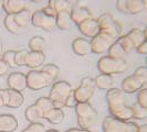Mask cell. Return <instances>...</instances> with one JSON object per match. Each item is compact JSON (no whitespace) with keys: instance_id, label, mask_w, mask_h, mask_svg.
I'll return each instance as SVG.
<instances>
[{"instance_id":"obj_1","label":"cell","mask_w":147,"mask_h":132,"mask_svg":"<svg viewBox=\"0 0 147 132\" xmlns=\"http://www.w3.org/2000/svg\"><path fill=\"white\" fill-rule=\"evenodd\" d=\"M106 103L107 109L111 116L121 120L133 119L132 107L126 103L125 93L121 88L113 87L106 91Z\"/></svg>"},{"instance_id":"obj_2","label":"cell","mask_w":147,"mask_h":132,"mask_svg":"<svg viewBox=\"0 0 147 132\" xmlns=\"http://www.w3.org/2000/svg\"><path fill=\"white\" fill-rule=\"evenodd\" d=\"M72 85L66 81H55L51 85V89L49 93V98L53 101L54 108L63 109L65 107V101L67 97L73 94Z\"/></svg>"},{"instance_id":"obj_3","label":"cell","mask_w":147,"mask_h":132,"mask_svg":"<svg viewBox=\"0 0 147 132\" xmlns=\"http://www.w3.org/2000/svg\"><path fill=\"white\" fill-rule=\"evenodd\" d=\"M76 120H78V127L90 130V128L94 125L97 120V111L90 103H78L74 107Z\"/></svg>"},{"instance_id":"obj_4","label":"cell","mask_w":147,"mask_h":132,"mask_svg":"<svg viewBox=\"0 0 147 132\" xmlns=\"http://www.w3.org/2000/svg\"><path fill=\"white\" fill-rule=\"evenodd\" d=\"M103 132H137L138 125L131 120H121L109 115L102 122Z\"/></svg>"},{"instance_id":"obj_5","label":"cell","mask_w":147,"mask_h":132,"mask_svg":"<svg viewBox=\"0 0 147 132\" xmlns=\"http://www.w3.org/2000/svg\"><path fill=\"white\" fill-rule=\"evenodd\" d=\"M97 69L102 74L107 75H117L124 73L127 69V63L125 59H113L109 55H104L97 61Z\"/></svg>"},{"instance_id":"obj_6","label":"cell","mask_w":147,"mask_h":132,"mask_svg":"<svg viewBox=\"0 0 147 132\" xmlns=\"http://www.w3.org/2000/svg\"><path fill=\"white\" fill-rule=\"evenodd\" d=\"M27 75L28 88L33 91H39L53 84V78L47 72L40 69H31Z\"/></svg>"},{"instance_id":"obj_7","label":"cell","mask_w":147,"mask_h":132,"mask_svg":"<svg viewBox=\"0 0 147 132\" xmlns=\"http://www.w3.org/2000/svg\"><path fill=\"white\" fill-rule=\"evenodd\" d=\"M96 90L95 81L92 77L82 78L79 87L73 90V95L78 103H88L94 96Z\"/></svg>"},{"instance_id":"obj_8","label":"cell","mask_w":147,"mask_h":132,"mask_svg":"<svg viewBox=\"0 0 147 132\" xmlns=\"http://www.w3.org/2000/svg\"><path fill=\"white\" fill-rule=\"evenodd\" d=\"M97 22L100 24L101 31L107 33L113 39L117 40L118 37L122 35V25L110 13L101 15L97 18Z\"/></svg>"},{"instance_id":"obj_9","label":"cell","mask_w":147,"mask_h":132,"mask_svg":"<svg viewBox=\"0 0 147 132\" xmlns=\"http://www.w3.org/2000/svg\"><path fill=\"white\" fill-rule=\"evenodd\" d=\"M34 28L41 29L45 32H50L55 29V17L47 15L43 9L36 10L31 15V22Z\"/></svg>"},{"instance_id":"obj_10","label":"cell","mask_w":147,"mask_h":132,"mask_svg":"<svg viewBox=\"0 0 147 132\" xmlns=\"http://www.w3.org/2000/svg\"><path fill=\"white\" fill-rule=\"evenodd\" d=\"M91 41V50L92 53L94 54H103L105 52L109 51L110 46L114 43L116 40L109 35L107 33H105L103 31H101L97 35L94 37L90 39Z\"/></svg>"},{"instance_id":"obj_11","label":"cell","mask_w":147,"mask_h":132,"mask_svg":"<svg viewBox=\"0 0 147 132\" xmlns=\"http://www.w3.org/2000/svg\"><path fill=\"white\" fill-rule=\"evenodd\" d=\"M116 9L118 12L127 15H140L145 10L142 0H116Z\"/></svg>"},{"instance_id":"obj_12","label":"cell","mask_w":147,"mask_h":132,"mask_svg":"<svg viewBox=\"0 0 147 132\" xmlns=\"http://www.w3.org/2000/svg\"><path fill=\"white\" fill-rule=\"evenodd\" d=\"M78 29L81 32L82 35L86 39H92L101 32V28H100V24L97 22V19H94L93 17L79 23Z\"/></svg>"},{"instance_id":"obj_13","label":"cell","mask_w":147,"mask_h":132,"mask_svg":"<svg viewBox=\"0 0 147 132\" xmlns=\"http://www.w3.org/2000/svg\"><path fill=\"white\" fill-rule=\"evenodd\" d=\"M144 83L142 81L138 76H136L135 74L128 75L122 81L121 84V89L127 94V95H133L135 93H138L142 88H144Z\"/></svg>"},{"instance_id":"obj_14","label":"cell","mask_w":147,"mask_h":132,"mask_svg":"<svg viewBox=\"0 0 147 132\" xmlns=\"http://www.w3.org/2000/svg\"><path fill=\"white\" fill-rule=\"evenodd\" d=\"M7 85L9 89H13L17 91L26 90L28 88L27 85V75L21 72H12L9 74L7 78Z\"/></svg>"},{"instance_id":"obj_15","label":"cell","mask_w":147,"mask_h":132,"mask_svg":"<svg viewBox=\"0 0 147 132\" xmlns=\"http://www.w3.org/2000/svg\"><path fill=\"white\" fill-rule=\"evenodd\" d=\"M24 103V96L21 91L13 89H5V106L11 109L20 108Z\"/></svg>"},{"instance_id":"obj_16","label":"cell","mask_w":147,"mask_h":132,"mask_svg":"<svg viewBox=\"0 0 147 132\" xmlns=\"http://www.w3.org/2000/svg\"><path fill=\"white\" fill-rule=\"evenodd\" d=\"M72 51L74 54L79 56H85V55H88L90 53H92L90 39H86L84 37H75L72 42Z\"/></svg>"},{"instance_id":"obj_17","label":"cell","mask_w":147,"mask_h":132,"mask_svg":"<svg viewBox=\"0 0 147 132\" xmlns=\"http://www.w3.org/2000/svg\"><path fill=\"white\" fill-rule=\"evenodd\" d=\"M45 64V55L43 52L29 51L26 59V67L30 69H40Z\"/></svg>"},{"instance_id":"obj_18","label":"cell","mask_w":147,"mask_h":132,"mask_svg":"<svg viewBox=\"0 0 147 132\" xmlns=\"http://www.w3.org/2000/svg\"><path fill=\"white\" fill-rule=\"evenodd\" d=\"M18 120L10 113L0 115V132H15L18 129Z\"/></svg>"},{"instance_id":"obj_19","label":"cell","mask_w":147,"mask_h":132,"mask_svg":"<svg viewBox=\"0 0 147 132\" xmlns=\"http://www.w3.org/2000/svg\"><path fill=\"white\" fill-rule=\"evenodd\" d=\"M71 17H72L73 23L78 25L82 21H84V20H86L88 18H91L92 17V12H91V10L86 6L75 5L71 9Z\"/></svg>"},{"instance_id":"obj_20","label":"cell","mask_w":147,"mask_h":132,"mask_svg":"<svg viewBox=\"0 0 147 132\" xmlns=\"http://www.w3.org/2000/svg\"><path fill=\"white\" fill-rule=\"evenodd\" d=\"M71 11H61L55 15V27L61 31L70 30L73 25Z\"/></svg>"},{"instance_id":"obj_21","label":"cell","mask_w":147,"mask_h":132,"mask_svg":"<svg viewBox=\"0 0 147 132\" xmlns=\"http://www.w3.org/2000/svg\"><path fill=\"white\" fill-rule=\"evenodd\" d=\"M7 15H17L18 12L26 9L24 0H6L1 8Z\"/></svg>"},{"instance_id":"obj_22","label":"cell","mask_w":147,"mask_h":132,"mask_svg":"<svg viewBox=\"0 0 147 132\" xmlns=\"http://www.w3.org/2000/svg\"><path fill=\"white\" fill-rule=\"evenodd\" d=\"M94 81H95L96 88H98L101 90H106V91L114 87V84H115V81H114L112 75L102 73H100L96 76L94 78Z\"/></svg>"},{"instance_id":"obj_23","label":"cell","mask_w":147,"mask_h":132,"mask_svg":"<svg viewBox=\"0 0 147 132\" xmlns=\"http://www.w3.org/2000/svg\"><path fill=\"white\" fill-rule=\"evenodd\" d=\"M26 119L29 121V123H34V122H41V119H43V116L41 111L38 109L36 103L30 105L29 107L24 111Z\"/></svg>"},{"instance_id":"obj_24","label":"cell","mask_w":147,"mask_h":132,"mask_svg":"<svg viewBox=\"0 0 147 132\" xmlns=\"http://www.w3.org/2000/svg\"><path fill=\"white\" fill-rule=\"evenodd\" d=\"M64 118H65V115H64L63 110L59 109V108H53L49 113L45 115L44 119H45L48 122H50L51 125H61V123L63 122Z\"/></svg>"},{"instance_id":"obj_25","label":"cell","mask_w":147,"mask_h":132,"mask_svg":"<svg viewBox=\"0 0 147 132\" xmlns=\"http://www.w3.org/2000/svg\"><path fill=\"white\" fill-rule=\"evenodd\" d=\"M34 103H36V106L38 107V109L41 111V113L43 116V119L45 117V115L49 113L54 108L53 101H52L49 97H40V98H38L37 101Z\"/></svg>"},{"instance_id":"obj_26","label":"cell","mask_w":147,"mask_h":132,"mask_svg":"<svg viewBox=\"0 0 147 132\" xmlns=\"http://www.w3.org/2000/svg\"><path fill=\"white\" fill-rule=\"evenodd\" d=\"M48 6L53 8L57 13L61 11H71L72 9L70 0H48Z\"/></svg>"},{"instance_id":"obj_27","label":"cell","mask_w":147,"mask_h":132,"mask_svg":"<svg viewBox=\"0 0 147 132\" xmlns=\"http://www.w3.org/2000/svg\"><path fill=\"white\" fill-rule=\"evenodd\" d=\"M28 47H29V51L32 52H44L45 40L41 35H34L29 40Z\"/></svg>"},{"instance_id":"obj_28","label":"cell","mask_w":147,"mask_h":132,"mask_svg":"<svg viewBox=\"0 0 147 132\" xmlns=\"http://www.w3.org/2000/svg\"><path fill=\"white\" fill-rule=\"evenodd\" d=\"M3 24L7 31L11 34H19L21 28L18 25V23L16 22L15 15H6L3 19Z\"/></svg>"},{"instance_id":"obj_29","label":"cell","mask_w":147,"mask_h":132,"mask_svg":"<svg viewBox=\"0 0 147 132\" xmlns=\"http://www.w3.org/2000/svg\"><path fill=\"white\" fill-rule=\"evenodd\" d=\"M126 35L129 37L132 40L133 44L135 46V49L140 45V43H143L145 41V37H144V31L140 28H133L131 29L127 33Z\"/></svg>"},{"instance_id":"obj_30","label":"cell","mask_w":147,"mask_h":132,"mask_svg":"<svg viewBox=\"0 0 147 132\" xmlns=\"http://www.w3.org/2000/svg\"><path fill=\"white\" fill-rule=\"evenodd\" d=\"M31 15H32V13L26 8V9H23L22 11H20V12H18L17 15H15L16 22L18 23V25H19L21 29L22 28H26L30 22H31Z\"/></svg>"},{"instance_id":"obj_31","label":"cell","mask_w":147,"mask_h":132,"mask_svg":"<svg viewBox=\"0 0 147 132\" xmlns=\"http://www.w3.org/2000/svg\"><path fill=\"white\" fill-rule=\"evenodd\" d=\"M107 55L111 56V57H113V59H121L125 57L126 52L124 51V49L122 47V45L118 43L117 41H115V42L110 46V49H109V51H107Z\"/></svg>"},{"instance_id":"obj_32","label":"cell","mask_w":147,"mask_h":132,"mask_svg":"<svg viewBox=\"0 0 147 132\" xmlns=\"http://www.w3.org/2000/svg\"><path fill=\"white\" fill-rule=\"evenodd\" d=\"M131 107H132L133 111V119H136V120L147 119V108L143 107L137 101L135 103H133Z\"/></svg>"},{"instance_id":"obj_33","label":"cell","mask_w":147,"mask_h":132,"mask_svg":"<svg viewBox=\"0 0 147 132\" xmlns=\"http://www.w3.org/2000/svg\"><path fill=\"white\" fill-rule=\"evenodd\" d=\"M41 69L44 71V72H47V73L49 74L50 76H51L52 78H53V81H57V78L59 77L60 75V68L58 65H55V64H53V63H49V64H44L42 67H41Z\"/></svg>"},{"instance_id":"obj_34","label":"cell","mask_w":147,"mask_h":132,"mask_svg":"<svg viewBox=\"0 0 147 132\" xmlns=\"http://www.w3.org/2000/svg\"><path fill=\"white\" fill-rule=\"evenodd\" d=\"M116 41L122 45V47L124 49V51L126 52V54L129 53V52H132L133 50H135V46H134V44H133L132 40L127 37L126 34H124V35L122 34Z\"/></svg>"},{"instance_id":"obj_35","label":"cell","mask_w":147,"mask_h":132,"mask_svg":"<svg viewBox=\"0 0 147 132\" xmlns=\"http://www.w3.org/2000/svg\"><path fill=\"white\" fill-rule=\"evenodd\" d=\"M15 55H16V51L13 50H8V51H5L2 56H1V59L7 64L10 68H13V67H17L15 63Z\"/></svg>"},{"instance_id":"obj_36","label":"cell","mask_w":147,"mask_h":132,"mask_svg":"<svg viewBox=\"0 0 147 132\" xmlns=\"http://www.w3.org/2000/svg\"><path fill=\"white\" fill-rule=\"evenodd\" d=\"M28 53H29V50H19V51H16L15 63L16 65H17V67L18 66L26 65V59H27Z\"/></svg>"},{"instance_id":"obj_37","label":"cell","mask_w":147,"mask_h":132,"mask_svg":"<svg viewBox=\"0 0 147 132\" xmlns=\"http://www.w3.org/2000/svg\"><path fill=\"white\" fill-rule=\"evenodd\" d=\"M21 132H45V127L41 122H34V123H30Z\"/></svg>"},{"instance_id":"obj_38","label":"cell","mask_w":147,"mask_h":132,"mask_svg":"<svg viewBox=\"0 0 147 132\" xmlns=\"http://www.w3.org/2000/svg\"><path fill=\"white\" fill-rule=\"evenodd\" d=\"M137 103L147 108V88H142L137 93Z\"/></svg>"},{"instance_id":"obj_39","label":"cell","mask_w":147,"mask_h":132,"mask_svg":"<svg viewBox=\"0 0 147 132\" xmlns=\"http://www.w3.org/2000/svg\"><path fill=\"white\" fill-rule=\"evenodd\" d=\"M134 74L138 76L144 84H147V66H140L135 69Z\"/></svg>"},{"instance_id":"obj_40","label":"cell","mask_w":147,"mask_h":132,"mask_svg":"<svg viewBox=\"0 0 147 132\" xmlns=\"http://www.w3.org/2000/svg\"><path fill=\"white\" fill-rule=\"evenodd\" d=\"M76 103H78V101H76L75 97H74L73 94H71V95L67 97V99H66L65 107H67V108H74L76 106Z\"/></svg>"},{"instance_id":"obj_41","label":"cell","mask_w":147,"mask_h":132,"mask_svg":"<svg viewBox=\"0 0 147 132\" xmlns=\"http://www.w3.org/2000/svg\"><path fill=\"white\" fill-rule=\"evenodd\" d=\"M138 54L142 55H147V40H145L143 43H140L136 49H135Z\"/></svg>"},{"instance_id":"obj_42","label":"cell","mask_w":147,"mask_h":132,"mask_svg":"<svg viewBox=\"0 0 147 132\" xmlns=\"http://www.w3.org/2000/svg\"><path fill=\"white\" fill-rule=\"evenodd\" d=\"M9 68H10V67H9L2 59H0V77H1V76H5L6 74H8Z\"/></svg>"},{"instance_id":"obj_43","label":"cell","mask_w":147,"mask_h":132,"mask_svg":"<svg viewBox=\"0 0 147 132\" xmlns=\"http://www.w3.org/2000/svg\"><path fill=\"white\" fill-rule=\"evenodd\" d=\"M43 11L45 12V13H47V15H53V17H55V15H57V12H55V10H54L53 8L49 7V6L44 7L43 8Z\"/></svg>"},{"instance_id":"obj_44","label":"cell","mask_w":147,"mask_h":132,"mask_svg":"<svg viewBox=\"0 0 147 132\" xmlns=\"http://www.w3.org/2000/svg\"><path fill=\"white\" fill-rule=\"evenodd\" d=\"M5 107V89H0V108Z\"/></svg>"},{"instance_id":"obj_45","label":"cell","mask_w":147,"mask_h":132,"mask_svg":"<svg viewBox=\"0 0 147 132\" xmlns=\"http://www.w3.org/2000/svg\"><path fill=\"white\" fill-rule=\"evenodd\" d=\"M85 130L84 129H81V128H71V129H69V130H66L65 132H84Z\"/></svg>"},{"instance_id":"obj_46","label":"cell","mask_w":147,"mask_h":132,"mask_svg":"<svg viewBox=\"0 0 147 132\" xmlns=\"http://www.w3.org/2000/svg\"><path fill=\"white\" fill-rule=\"evenodd\" d=\"M137 132H147V123L138 125V131Z\"/></svg>"},{"instance_id":"obj_47","label":"cell","mask_w":147,"mask_h":132,"mask_svg":"<svg viewBox=\"0 0 147 132\" xmlns=\"http://www.w3.org/2000/svg\"><path fill=\"white\" fill-rule=\"evenodd\" d=\"M3 44H2V41L0 40V59H1V56H2V54H3Z\"/></svg>"},{"instance_id":"obj_48","label":"cell","mask_w":147,"mask_h":132,"mask_svg":"<svg viewBox=\"0 0 147 132\" xmlns=\"http://www.w3.org/2000/svg\"><path fill=\"white\" fill-rule=\"evenodd\" d=\"M142 2H143V6H144V9L146 10V9H147V0H142Z\"/></svg>"},{"instance_id":"obj_49","label":"cell","mask_w":147,"mask_h":132,"mask_svg":"<svg viewBox=\"0 0 147 132\" xmlns=\"http://www.w3.org/2000/svg\"><path fill=\"white\" fill-rule=\"evenodd\" d=\"M144 31V37H145V40H147V25H146V28L143 30Z\"/></svg>"},{"instance_id":"obj_50","label":"cell","mask_w":147,"mask_h":132,"mask_svg":"<svg viewBox=\"0 0 147 132\" xmlns=\"http://www.w3.org/2000/svg\"><path fill=\"white\" fill-rule=\"evenodd\" d=\"M31 2H34V3H40V2H42L43 0H30Z\"/></svg>"},{"instance_id":"obj_51","label":"cell","mask_w":147,"mask_h":132,"mask_svg":"<svg viewBox=\"0 0 147 132\" xmlns=\"http://www.w3.org/2000/svg\"><path fill=\"white\" fill-rule=\"evenodd\" d=\"M45 132H59L58 130H54V129H50V130H45Z\"/></svg>"},{"instance_id":"obj_52","label":"cell","mask_w":147,"mask_h":132,"mask_svg":"<svg viewBox=\"0 0 147 132\" xmlns=\"http://www.w3.org/2000/svg\"><path fill=\"white\" fill-rule=\"evenodd\" d=\"M5 2H6V0H0V7L2 8V6H3Z\"/></svg>"},{"instance_id":"obj_53","label":"cell","mask_w":147,"mask_h":132,"mask_svg":"<svg viewBox=\"0 0 147 132\" xmlns=\"http://www.w3.org/2000/svg\"><path fill=\"white\" fill-rule=\"evenodd\" d=\"M84 132H91V131H90V130H85Z\"/></svg>"},{"instance_id":"obj_54","label":"cell","mask_w":147,"mask_h":132,"mask_svg":"<svg viewBox=\"0 0 147 132\" xmlns=\"http://www.w3.org/2000/svg\"><path fill=\"white\" fill-rule=\"evenodd\" d=\"M146 66H147V57H146Z\"/></svg>"},{"instance_id":"obj_55","label":"cell","mask_w":147,"mask_h":132,"mask_svg":"<svg viewBox=\"0 0 147 132\" xmlns=\"http://www.w3.org/2000/svg\"><path fill=\"white\" fill-rule=\"evenodd\" d=\"M0 11H1V7H0Z\"/></svg>"}]
</instances>
